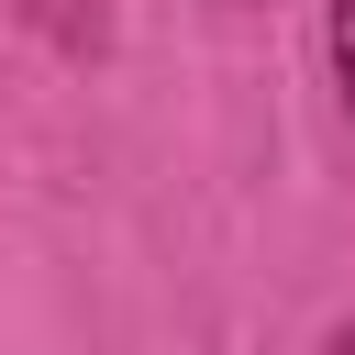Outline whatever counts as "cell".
I'll return each instance as SVG.
<instances>
[{
  "label": "cell",
  "mask_w": 355,
  "mask_h": 355,
  "mask_svg": "<svg viewBox=\"0 0 355 355\" xmlns=\"http://www.w3.org/2000/svg\"><path fill=\"white\" fill-rule=\"evenodd\" d=\"M333 89H344V111H355V0H333Z\"/></svg>",
  "instance_id": "6da1fadb"
},
{
  "label": "cell",
  "mask_w": 355,
  "mask_h": 355,
  "mask_svg": "<svg viewBox=\"0 0 355 355\" xmlns=\"http://www.w3.org/2000/svg\"><path fill=\"white\" fill-rule=\"evenodd\" d=\"M322 355H355V322H344V333H333V344H322Z\"/></svg>",
  "instance_id": "7a4b0ae2"
}]
</instances>
